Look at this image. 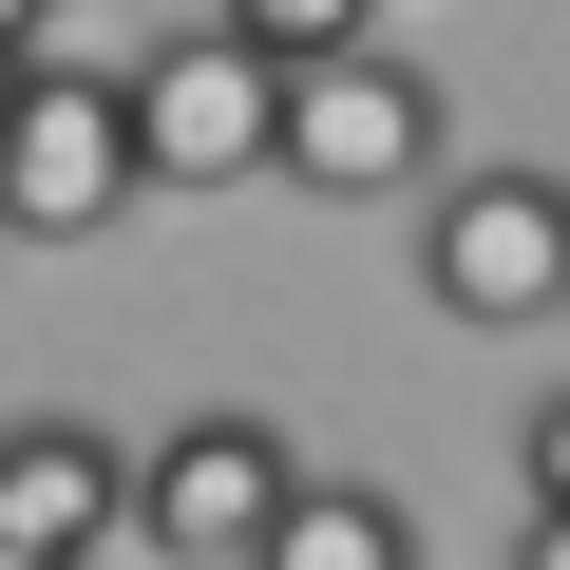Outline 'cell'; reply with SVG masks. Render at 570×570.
<instances>
[{
  "label": "cell",
  "instance_id": "obj_1",
  "mask_svg": "<svg viewBox=\"0 0 570 570\" xmlns=\"http://www.w3.org/2000/svg\"><path fill=\"white\" fill-rule=\"evenodd\" d=\"M266 190H305V209H381V190H438V77L400 39L362 58H305L266 115Z\"/></svg>",
  "mask_w": 570,
  "mask_h": 570
},
{
  "label": "cell",
  "instance_id": "obj_2",
  "mask_svg": "<svg viewBox=\"0 0 570 570\" xmlns=\"http://www.w3.org/2000/svg\"><path fill=\"white\" fill-rule=\"evenodd\" d=\"M419 305L475 324V343H532V324L570 305V209H551V171H456V190H419Z\"/></svg>",
  "mask_w": 570,
  "mask_h": 570
},
{
  "label": "cell",
  "instance_id": "obj_3",
  "mask_svg": "<svg viewBox=\"0 0 570 570\" xmlns=\"http://www.w3.org/2000/svg\"><path fill=\"white\" fill-rule=\"evenodd\" d=\"M115 209H134L115 58H20V115H0V247H96Z\"/></svg>",
  "mask_w": 570,
  "mask_h": 570
},
{
  "label": "cell",
  "instance_id": "obj_4",
  "mask_svg": "<svg viewBox=\"0 0 570 570\" xmlns=\"http://www.w3.org/2000/svg\"><path fill=\"white\" fill-rule=\"evenodd\" d=\"M115 115H134V190H266V115H285V77L247 58V39H153V58H115Z\"/></svg>",
  "mask_w": 570,
  "mask_h": 570
},
{
  "label": "cell",
  "instance_id": "obj_5",
  "mask_svg": "<svg viewBox=\"0 0 570 570\" xmlns=\"http://www.w3.org/2000/svg\"><path fill=\"white\" fill-rule=\"evenodd\" d=\"M285 456L247 400H209V419H171L153 456H134V494H115V532H153V570H247V532L285 513Z\"/></svg>",
  "mask_w": 570,
  "mask_h": 570
},
{
  "label": "cell",
  "instance_id": "obj_6",
  "mask_svg": "<svg viewBox=\"0 0 570 570\" xmlns=\"http://www.w3.org/2000/svg\"><path fill=\"white\" fill-rule=\"evenodd\" d=\"M115 494H134V456L96 419H0V570H115L134 551Z\"/></svg>",
  "mask_w": 570,
  "mask_h": 570
},
{
  "label": "cell",
  "instance_id": "obj_7",
  "mask_svg": "<svg viewBox=\"0 0 570 570\" xmlns=\"http://www.w3.org/2000/svg\"><path fill=\"white\" fill-rule=\"evenodd\" d=\"M247 570H419V513L381 475H285V513L247 532Z\"/></svg>",
  "mask_w": 570,
  "mask_h": 570
},
{
  "label": "cell",
  "instance_id": "obj_8",
  "mask_svg": "<svg viewBox=\"0 0 570 570\" xmlns=\"http://www.w3.org/2000/svg\"><path fill=\"white\" fill-rule=\"evenodd\" d=\"M209 39H247L266 77H305V58H362L381 39V0H209Z\"/></svg>",
  "mask_w": 570,
  "mask_h": 570
},
{
  "label": "cell",
  "instance_id": "obj_9",
  "mask_svg": "<svg viewBox=\"0 0 570 570\" xmlns=\"http://www.w3.org/2000/svg\"><path fill=\"white\" fill-rule=\"evenodd\" d=\"M39 39H58V0H0V58H39Z\"/></svg>",
  "mask_w": 570,
  "mask_h": 570
},
{
  "label": "cell",
  "instance_id": "obj_10",
  "mask_svg": "<svg viewBox=\"0 0 570 570\" xmlns=\"http://www.w3.org/2000/svg\"><path fill=\"white\" fill-rule=\"evenodd\" d=\"M513 570H570V532H551V513H532V532H513Z\"/></svg>",
  "mask_w": 570,
  "mask_h": 570
}]
</instances>
